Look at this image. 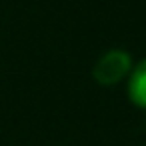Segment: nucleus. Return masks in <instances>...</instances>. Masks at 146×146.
Instances as JSON below:
<instances>
[{
    "instance_id": "f257e3e1",
    "label": "nucleus",
    "mask_w": 146,
    "mask_h": 146,
    "mask_svg": "<svg viewBox=\"0 0 146 146\" xmlns=\"http://www.w3.org/2000/svg\"><path fill=\"white\" fill-rule=\"evenodd\" d=\"M134 66V58L124 48H110L98 56L92 66V78L100 86H116L126 82L130 70Z\"/></svg>"
},
{
    "instance_id": "f03ea898",
    "label": "nucleus",
    "mask_w": 146,
    "mask_h": 146,
    "mask_svg": "<svg viewBox=\"0 0 146 146\" xmlns=\"http://www.w3.org/2000/svg\"><path fill=\"white\" fill-rule=\"evenodd\" d=\"M126 94L136 108L146 110V58L134 62L126 78Z\"/></svg>"
}]
</instances>
